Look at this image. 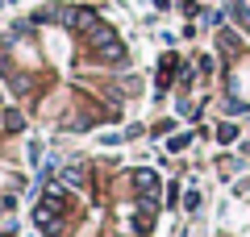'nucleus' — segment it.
<instances>
[{
	"label": "nucleus",
	"mask_w": 250,
	"mask_h": 237,
	"mask_svg": "<svg viewBox=\"0 0 250 237\" xmlns=\"http://www.w3.org/2000/svg\"><path fill=\"white\" fill-rule=\"evenodd\" d=\"M134 187H138V192H142V196H154V192H159V175H154V171H134Z\"/></svg>",
	"instance_id": "1"
},
{
	"label": "nucleus",
	"mask_w": 250,
	"mask_h": 237,
	"mask_svg": "<svg viewBox=\"0 0 250 237\" xmlns=\"http://www.w3.org/2000/svg\"><path fill=\"white\" fill-rule=\"evenodd\" d=\"M217 46H221L225 54H238L242 50V38L233 34V29H221V34H217Z\"/></svg>",
	"instance_id": "2"
},
{
	"label": "nucleus",
	"mask_w": 250,
	"mask_h": 237,
	"mask_svg": "<svg viewBox=\"0 0 250 237\" xmlns=\"http://www.w3.org/2000/svg\"><path fill=\"white\" fill-rule=\"evenodd\" d=\"M229 17H233V21H238V25L250 34V9H246V4H229Z\"/></svg>",
	"instance_id": "3"
},
{
	"label": "nucleus",
	"mask_w": 250,
	"mask_h": 237,
	"mask_svg": "<svg viewBox=\"0 0 250 237\" xmlns=\"http://www.w3.org/2000/svg\"><path fill=\"white\" fill-rule=\"evenodd\" d=\"M217 141H221V146H233V141H238V125H221V129H217Z\"/></svg>",
	"instance_id": "4"
},
{
	"label": "nucleus",
	"mask_w": 250,
	"mask_h": 237,
	"mask_svg": "<svg viewBox=\"0 0 250 237\" xmlns=\"http://www.w3.org/2000/svg\"><path fill=\"white\" fill-rule=\"evenodd\" d=\"M225 113H229V117H242V113H250V104H246V100H238V96H233V100H225Z\"/></svg>",
	"instance_id": "5"
},
{
	"label": "nucleus",
	"mask_w": 250,
	"mask_h": 237,
	"mask_svg": "<svg viewBox=\"0 0 250 237\" xmlns=\"http://www.w3.org/2000/svg\"><path fill=\"white\" fill-rule=\"evenodd\" d=\"M238 171H242L238 158H221V175H238Z\"/></svg>",
	"instance_id": "6"
},
{
	"label": "nucleus",
	"mask_w": 250,
	"mask_h": 237,
	"mask_svg": "<svg viewBox=\"0 0 250 237\" xmlns=\"http://www.w3.org/2000/svg\"><path fill=\"white\" fill-rule=\"evenodd\" d=\"M217 71V62H213V54H200V75H213Z\"/></svg>",
	"instance_id": "7"
},
{
	"label": "nucleus",
	"mask_w": 250,
	"mask_h": 237,
	"mask_svg": "<svg viewBox=\"0 0 250 237\" xmlns=\"http://www.w3.org/2000/svg\"><path fill=\"white\" fill-rule=\"evenodd\" d=\"M188 141H192V133H179V138H171V150L179 154V150H188Z\"/></svg>",
	"instance_id": "8"
},
{
	"label": "nucleus",
	"mask_w": 250,
	"mask_h": 237,
	"mask_svg": "<svg viewBox=\"0 0 250 237\" xmlns=\"http://www.w3.org/2000/svg\"><path fill=\"white\" fill-rule=\"evenodd\" d=\"M184 208H188V212H196V208H200V192H188V204H184Z\"/></svg>",
	"instance_id": "9"
}]
</instances>
